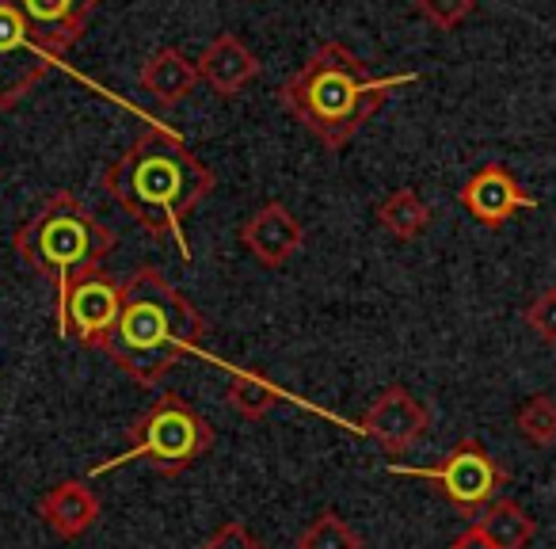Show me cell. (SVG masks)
I'll list each match as a JSON object with an SVG mask.
<instances>
[{
	"mask_svg": "<svg viewBox=\"0 0 556 549\" xmlns=\"http://www.w3.org/2000/svg\"><path fill=\"white\" fill-rule=\"evenodd\" d=\"M278 401H282V394H278L270 382H263L260 374H248V371L229 374V386H225V404H229L240 420L270 416V409H278Z\"/></svg>",
	"mask_w": 556,
	"mask_h": 549,
	"instance_id": "cell-18",
	"label": "cell"
},
{
	"mask_svg": "<svg viewBox=\"0 0 556 549\" xmlns=\"http://www.w3.org/2000/svg\"><path fill=\"white\" fill-rule=\"evenodd\" d=\"M515 427L530 447H538V450L556 447V397H548V394L526 397L515 412Z\"/></svg>",
	"mask_w": 556,
	"mask_h": 549,
	"instance_id": "cell-19",
	"label": "cell"
},
{
	"mask_svg": "<svg viewBox=\"0 0 556 549\" xmlns=\"http://www.w3.org/2000/svg\"><path fill=\"white\" fill-rule=\"evenodd\" d=\"M240 245L263 263V267H282L287 260H294L305 245V225L290 214L287 202H263L255 214H248V222L240 225Z\"/></svg>",
	"mask_w": 556,
	"mask_h": 549,
	"instance_id": "cell-11",
	"label": "cell"
},
{
	"mask_svg": "<svg viewBox=\"0 0 556 549\" xmlns=\"http://www.w3.org/2000/svg\"><path fill=\"white\" fill-rule=\"evenodd\" d=\"M35 511H39V519L58 534V538L73 541L100 523L103 503H100V496L88 488V481L73 477V481L54 485L50 492H42L39 503H35Z\"/></svg>",
	"mask_w": 556,
	"mask_h": 549,
	"instance_id": "cell-14",
	"label": "cell"
},
{
	"mask_svg": "<svg viewBox=\"0 0 556 549\" xmlns=\"http://www.w3.org/2000/svg\"><path fill=\"white\" fill-rule=\"evenodd\" d=\"M457 199H462V207L469 210L472 222H480L484 229H500V225H507L518 210L538 207V199H533V195L515 179V172L503 169V164H484V169L472 172V176L462 184V191H457Z\"/></svg>",
	"mask_w": 556,
	"mask_h": 549,
	"instance_id": "cell-10",
	"label": "cell"
},
{
	"mask_svg": "<svg viewBox=\"0 0 556 549\" xmlns=\"http://www.w3.org/2000/svg\"><path fill=\"white\" fill-rule=\"evenodd\" d=\"M416 73L396 77H374L355 50L343 42H320L302 62V70L278 88V100L325 149L340 153L374 115L378 108L404 85H416Z\"/></svg>",
	"mask_w": 556,
	"mask_h": 549,
	"instance_id": "cell-3",
	"label": "cell"
},
{
	"mask_svg": "<svg viewBox=\"0 0 556 549\" xmlns=\"http://www.w3.org/2000/svg\"><path fill=\"white\" fill-rule=\"evenodd\" d=\"M522 321L545 348H556V287H545L522 310Z\"/></svg>",
	"mask_w": 556,
	"mask_h": 549,
	"instance_id": "cell-21",
	"label": "cell"
},
{
	"mask_svg": "<svg viewBox=\"0 0 556 549\" xmlns=\"http://www.w3.org/2000/svg\"><path fill=\"white\" fill-rule=\"evenodd\" d=\"M358 432L370 435L389 458H401L431 432V409L404 386H386L358 420Z\"/></svg>",
	"mask_w": 556,
	"mask_h": 549,
	"instance_id": "cell-9",
	"label": "cell"
},
{
	"mask_svg": "<svg viewBox=\"0 0 556 549\" xmlns=\"http://www.w3.org/2000/svg\"><path fill=\"white\" fill-rule=\"evenodd\" d=\"M294 549H366V541L343 515L320 511V515L294 538Z\"/></svg>",
	"mask_w": 556,
	"mask_h": 549,
	"instance_id": "cell-20",
	"label": "cell"
},
{
	"mask_svg": "<svg viewBox=\"0 0 556 549\" xmlns=\"http://www.w3.org/2000/svg\"><path fill=\"white\" fill-rule=\"evenodd\" d=\"M199 77L222 100H237L255 77H260V58L252 54L248 42H240L232 32H222L206 42L199 54Z\"/></svg>",
	"mask_w": 556,
	"mask_h": 549,
	"instance_id": "cell-12",
	"label": "cell"
},
{
	"mask_svg": "<svg viewBox=\"0 0 556 549\" xmlns=\"http://www.w3.org/2000/svg\"><path fill=\"white\" fill-rule=\"evenodd\" d=\"M416 12L439 32H454L477 12V0H416Z\"/></svg>",
	"mask_w": 556,
	"mask_h": 549,
	"instance_id": "cell-22",
	"label": "cell"
},
{
	"mask_svg": "<svg viewBox=\"0 0 556 549\" xmlns=\"http://www.w3.org/2000/svg\"><path fill=\"white\" fill-rule=\"evenodd\" d=\"M202 549H263V541L255 538L240 519H225V523L202 541Z\"/></svg>",
	"mask_w": 556,
	"mask_h": 549,
	"instance_id": "cell-23",
	"label": "cell"
},
{
	"mask_svg": "<svg viewBox=\"0 0 556 549\" xmlns=\"http://www.w3.org/2000/svg\"><path fill=\"white\" fill-rule=\"evenodd\" d=\"M126 283H118L111 271L92 267L77 271L58 287V333L70 336L80 348H100L108 344L111 328L123 313Z\"/></svg>",
	"mask_w": 556,
	"mask_h": 549,
	"instance_id": "cell-7",
	"label": "cell"
},
{
	"mask_svg": "<svg viewBox=\"0 0 556 549\" xmlns=\"http://www.w3.org/2000/svg\"><path fill=\"white\" fill-rule=\"evenodd\" d=\"M389 473L431 481L434 492L472 523L484 515L488 503L500 500V488L510 481L507 465L500 458H492V450L472 439V435L457 439L434 465H389Z\"/></svg>",
	"mask_w": 556,
	"mask_h": 549,
	"instance_id": "cell-6",
	"label": "cell"
},
{
	"mask_svg": "<svg viewBox=\"0 0 556 549\" xmlns=\"http://www.w3.org/2000/svg\"><path fill=\"white\" fill-rule=\"evenodd\" d=\"M16 255L50 287H62L77 271H92L115 252V233L73 191H54L12 237Z\"/></svg>",
	"mask_w": 556,
	"mask_h": 549,
	"instance_id": "cell-4",
	"label": "cell"
},
{
	"mask_svg": "<svg viewBox=\"0 0 556 549\" xmlns=\"http://www.w3.org/2000/svg\"><path fill=\"white\" fill-rule=\"evenodd\" d=\"M206 336L210 321L199 313V305L172 287L156 267H138L126 279L123 313L103 351L126 378L153 389L187 355H194Z\"/></svg>",
	"mask_w": 556,
	"mask_h": 549,
	"instance_id": "cell-2",
	"label": "cell"
},
{
	"mask_svg": "<svg viewBox=\"0 0 556 549\" xmlns=\"http://www.w3.org/2000/svg\"><path fill=\"white\" fill-rule=\"evenodd\" d=\"M130 447L123 454L108 458V462L92 465L88 477H100V473L123 470L134 462H149V470H156L161 477H179L191 465H199L202 458L214 450V427L191 409L179 394H161L130 427Z\"/></svg>",
	"mask_w": 556,
	"mask_h": 549,
	"instance_id": "cell-5",
	"label": "cell"
},
{
	"mask_svg": "<svg viewBox=\"0 0 556 549\" xmlns=\"http://www.w3.org/2000/svg\"><path fill=\"white\" fill-rule=\"evenodd\" d=\"M214 169L199 161L184 141L164 126H146L126 153L103 172V191L123 207L149 237L176 240L179 255L191 260L184 222L214 195Z\"/></svg>",
	"mask_w": 556,
	"mask_h": 549,
	"instance_id": "cell-1",
	"label": "cell"
},
{
	"mask_svg": "<svg viewBox=\"0 0 556 549\" xmlns=\"http://www.w3.org/2000/svg\"><path fill=\"white\" fill-rule=\"evenodd\" d=\"M138 85H141V92L153 96L161 108H176V103H184L187 96L202 85L199 62H191V58L176 47H161L146 58V65H141V73H138Z\"/></svg>",
	"mask_w": 556,
	"mask_h": 549,
	"instance_id": "cell-15",
	"label": "cell"
},
{
	"mask_svg": "<svg viewBox=\"0 0 556 549\" xmlns=\"http://www.w3.org/2000/svg\"><path fill=\"white\" fill-rule=\"evenodd\" d=\"M62 58L35 39L20 0H0V111H12L35 92Z\"/></svg>",
	"mask_w": 556,
	"mask_h": 549,
	"instance_id": "cell-8",
	"label": "cell"
},
{
	"mask_svg": "<svg viewBox=\"0 0 556 549\" xmlns=\"http://www.w3.org/2000/svg\"><path fill=\"white\" fill-rule=\"evenodd\" d=\"M477 526L495 541L500 549H526L538 534V519L522 508L518 500H495L484 508Z\"/></svg>",
	"mask_w": 556,
	"mask_h": 549,
	"instance_id": "cell-17",
	"label": "cell"
},
{
	"mask_svg": "<svg viewBox=\"0 0 556 549\" xmlns=\"http://www.w3.org/2000/svg\"><path fill=\"white\" fill-rule=\"evenodd\" d=\"M446 549H500V546H495V541L492 538H488V534L484 531H480V526L477 523H472L469 526V531H462V534H457V538L454 541H450V546Z\"/></svg>",
	"mask_w": 556,
	"mask_h": 549,
	"instance_id": "cell-24",
	"label": "cell"
},
{
	"mask_svg": "<svg viewBox=\"0 0 556 549\" xmlns=\"http://www.w3.org/2000/svg\"><path fill=\"white\" fill-rule=\"evenodd\" d=\"M431 207L412 187H396L393 195L378 202V225L396 240H419L431 229Z\"/></svg>",
	"mask_w": 556,
	"mask_h": 549,
	"instance_id": "cell-16",
	"label": "cell"
},
{
	"mask_svg": "<svg viewBox=\"0 0 556 549\" xmlns=\"http://www.w3.org/2000/svg\"><path fill=\"white\" fill-rule=\"evenodd\" d=\"M27 24H31L35 39L62 58L80 35L88 32V20L96 16L100 0H20Z\"/></svg>",
	"mask_w": 556,
	"mask_h": 549,
	"instance_id": "cell-13",
	"label": "cell"
}]
</instances>
